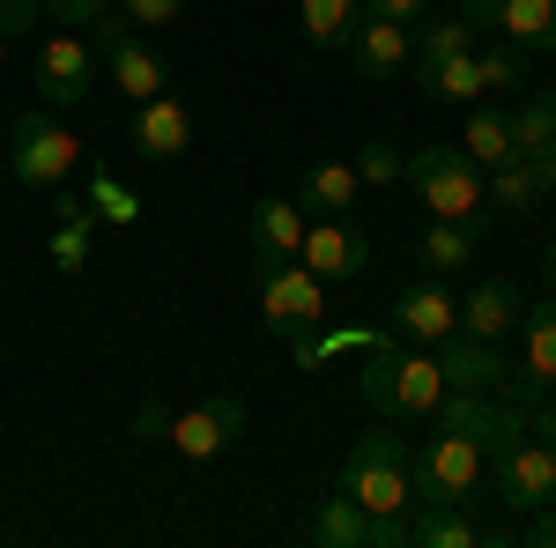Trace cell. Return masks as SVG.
Returning a JSON list of instances; mask_svg holds the SVG:
<instances>
[{
	"mask_svg": "<svg viewBox=\"0 0 556 548\" xmlns=\"http://www.w3.org/2000/svg\"><path fill=\"white\" fill-rule=\"evenodd\" d=\"M527 541H534V548H556V505H534V511H527Z\"/></svg>",
	"mask_w": 556,
	"mask_h": 548,
	"instance_id": "37",
	"label": "cell"
},
{
	"mask_svg": "<svg viewBox=\"0 0 556 548\" xmlns=\"http://www.w3.org/2000/svg\"><path fill=\"white\" fill-rule=\"evenodd\" d=\"M482 186H490V215H527L534 201H549L556 193V141L549 149H527L513 164L482 170Z\"/></svg>",
	"mask_w": 556,
	"mask_h": 548,
	"instance_id": "10",
	"label": "cell"
},
{
	"mask_svg": "<svg viewBox=\"0 0 556 548\" xmlns=\"http://www.w3.org/2000/svg\"><path fill=\"white\" fill-rule=\"evenodd\" d=\"M45 15H60V23H104V15H119V0H45Z\"/></svg>",
	"mask_w": 556,
	"mask_h": 548,
	"instance_id": "34",
	"label": "cell"
},
{
	"mask_svg": "<svg viewBox=\"0 0 556 548\" xmlns=\"http://www.w3.org/2000/svg\"><path fill=\"white\" fill-rule=\"evenodd\" d=\"M356 193H364L356 164H312V178L298 186V201L312 215H349V208H356Z\"/></svg>",
	"mask_w": 556,
	"mask_h": 548,
	"instance_id": "25",
	"label": "cell"
},
{
	"mask_svg": "<svg viewBox=\"0 0 556 548\" xmlns=\"http://www.w3.org/2000/svg\"><path fill=\"white\" fill-rule=\"evenodd\" d=\"M45 23V0H0V38L15 44V38H30Z\"/></svg>",
	"mask_w": 556,
	"mask_h": 548,
	"instance_id": "33",
	"label": "cell"
},
{
	"mask_svg": "<svg viewBox=\"0 0 556 548\" xmlns=\"http://www.w3.org/2000/svg\"><path fill=\"white\" fill-rule=\"evenodd\" d=\"M298 23L319 52H342L356 38V23H364V0H298Z\"/></svg>",
	"mask_w": 556,
	"mask_h": 548,
	"instance_id": "23",
	"label": "cell"
},
{
	"mask_svg": "<svg viewBox=\"0 0 556 548\" xmlns=\"http://www.w3.org/2000/svg\"><path fill=\"white\" fill-rule=\"evenodd\" d=\"M475 238H482V230H468V222H438V215H430L424 238H416V259H424L430 275H460V267H475Z\"/></svg>",
	"mask_w": 556,
	"mask_h": 548,
	"instance_id": "22",
	"label": "cell"
},
{
	"mask_svg": "<svg viewBox=\"0 0 556 548\" xmlns=\"http://www.w3.org/2000/svg\"><path fill=\"white\" fill-rule=\"evenodd\" d=\"M298 259L319 275V282H349V275H364L371 245H364V230H349V215H312Z\"/></svg>",
	"mask_w": 556,
	"mask_h": 548,
	"instance_id": "11",
	"label": "cell"
},
{
	"mask_svg": "<svg viewBox=\"0 0 556 548\" xmlns=\"http://www.w3.org/2000/svg\"><path fill=\"white\" fill-rule=\"evenodd\" d=\"M178 15H186V0H119V23L134 30H172Z\"/></svg>",
	"mask_w": 556,
	"mask_h": 548,
	"instance_id": "32",
	"label": "cell"
},
{
	"mask_svg": "<svg viewBox=\"0 0 556 548\" xmlns=\"http://www.w3.org/2000/svg\"><path fill=\"white\" fill-rule=\"evenodd\" d=\"M549 141H556V89H534V97L513 112V156L549 149ZM513 156H505V164H513Z\"/></svg>",
	"mask_w": 556,
	"mask_h": 548,
	"instance_id": "27",
	"label": "cell"
},
{
	"mask_svg": "<svg viewBox=\"0 0 556 548\" xmlns=\"http://www.w3.org/2000/svg\"><path fill=\"white\" fill-rule=\"evenodd\" d=\"M349 52H356V67H364L371 82H393V75L416 60L408 23H386V15H364V23H356V38H349Z\"/></svg>",
	"mask_w": 556,
	"mask_h": 548,
	"instance_id": "19",
	"label": "cell"
},
{
	"mask_svg": "<svg viewBox=\"0 0 556 548\" xmlns=\"http://www.w3.org/2000/svg\"><path fill=\"white\" fill-rule=\"evenodd\" d=\"M89 52L104 60V75L119 82V97H134V104H149V97H164V60L149 52L141 38H127L119 30V15H104V23H89Z\"/></svg>",
	"mask_w": 556,
	"mask_h": 548,
	"instance_id": "9",
	"label": "cell"
},
{
	"mask_svg": "<svg viewBox=\"0 0 556 548\" xmlns=\"http://www.w3.org/2000/svg\"><path fill=\"white\" fill-rule=\"evenodd\" d=\"M245 437V400L223 385L208 393L201 408H186V416H164V445H172L178 460H215V453H230Z\"/></svg>",
	"mask_w": 556,
	"mask_h": 548,
	"instance_id": "8",
	"label": "cell"
},
{
	"mask_svg": "<svg viewBox=\"0 0 556 548\" xmlns=\"http://www.w3.org/2000/svg\"><path fill=\"white\" fill-rule=\"evenodd\" d=\"M89 67H97L89 38H45L38 44V104L45 112H75L89 97Z\"/></svg>",
	"mask_w": 556,
	"mask_h": 548,
	"instance_id": "12",
	"label": "cell"
},
{
	"mask_svg": "<svg viewBox=\"0 0 556 548\" xmlns=\"http://www.w3.org/2000/svg\"><path fill=\"white\" fill-rule=\"evenodd\" d=\"M401 170H408V156H401L393 141H364V149H356V178H364V186H401Z\"/></svg>",
	"mask_w": 556,
	"mask_h": 548,
	"instance_id": "31",
	"label": "cell"
},
{
	"mask_svg": "<svg viewBox=\"0 0 556 548\" xmlns=\"http://www.w3.org/2000/svg\"><path fill=\"white\" fill-rule=\"evenodd\" d=\"M549 290H556V253H549Z\"/></svg>",
	"mask_w": 556,
	"mask_h": 548,
	"instance_id": "38",
	"label": "cell"
},
{
	"mask_svg": "<svg viewBox=\"0 0 556 548\" xmlns=\"http://www.w3.org/2000/svg\"><path fill=\"white\" fill-rule=\"evenodd\" d=\"M401 178L416 186V201H424L438 222H468V230H482V222H490V186H482V164H475L460 141H430V149H416Z\"/></svg>",
	"mask_w": 556,
	"mask_h": 548,
	"instance_id": "3",
	"label": "cell"
},
{
	"mask_svg": "<svg viewBox=\"0 0 556 548\" xmlns=\"http://www.w3.org/2000/svg\"><path fill=\"white\" fill-rule=\"evenodd\" d=\"M490 30L505 44H519L527 60H534V52H556V0H497Z\"/></svg>",
	"mask_w": 556,
	"mask_h": 548,
	"instance_id": "20",
	"label": "cell"
},
{
	"mask_svg": "<svg viewBox=\"0 0 556 548\" xmlns=\"http://www.w3.org/2000/svg\"><path fill=\"white\" fill-rule=\"evenodd\" d=\"M430 356H438V371H445L453 393H497V385H505V356H497V341H475V334L453 327Z\"/></svg>",
	"mask_w": 556,
	"mask_h": 548,
	"instance_id": "15",
	"label": "cell"
},
{
	"mask_svg": "<svg viewBox=\"0 0 556 548\" xmlns=\"http://www.w3.org/2000/svg\"><path fill=\"white\" fill-rule=\"evenodd\" d=\"M513 393H549L556 385V290L534 296V311H519V379Z\"/></svg>",
	"mask_w": 556,
	"mask_h": 548,
	"instance_id": "14",
	"label": "cell"
},
{
	"mask_svg": "<svg viewBox=\"0 0 556 548\" xmlns=\"http://www.w3.org/2000/svg\"><path fill=\"white\" fill-rule=\"evenodd\" d=\"M408 548H482V526L460 505H408Z\"/></svg>",
	"mask_w": 556,
	"mask_h": 548,
	"instance_id": "21",
	"label": "cell"
},
{
	"mask_svg": "<svg viewBox=\"0 0 556 548\" xmlns=\"http://www.w3.org/2000/svg\"><path fill=\"white\" fill-rule=\"evenodd\" d=\"M89 208L104 230H134L141 222V201H134V186H119L112 170H89Z\"/></svg>",
	"mask_w": 556,
	"mask_h": 548,
	"instance_id": "29",
	"label": "cell"
},
{
	"mask_svg": "<svg viewBox=\"0 0 556 548\" xmlns=\"http://www.w3.org/2000/svg\"><path fill=\"white\" fill-rule=\"evenodd\" d=\"M482 489V437L475 430H445L416 453V505H468Z\"/></svg>",
	"mask_w": 556,
	"mask_h": 548,
	"instance_id": "7",
	"label": "cell"
},
{
	"mask_svg": "<svg viewBox=\"0 0 556 548\" xmlns=\"http://www.w3.org/2000/svg\"><path fill=\"white\" fill-rule=\"evenodd\" d=\"M460 149H468L482 170H497L505 156H513V112H490V104L475 112V104H468V133H460Z\"/></svg>",
	"mask_w": 556,
	"mask_h": 548,
	"instance_id": "26",
	"label": "cell"
},
{
	"mask_svg": "<svg viewBox=\"0 0 556 548\" xmlns=\"http://www.w3.org/2000/svg\"><path fill=\"white\" fill-rule=\"evenodd\" d=\"M460 327V304L445 296V282L430 275V282H408V290L393 296V334L416 341V348H438V341Z\"/></svg>",
	"mask_w": 556,
	"mask_h": 548,
	"instance_id": "13",
	"label": "cell"
},
{
	"mask_svg": "<svg viewBox=\"0 0 556 548\" xmlns=\"http://www.w3.org/2000/svg\"><path fill=\"white\" fill-rule=\"evenodd\" d=\"M356 393H364V408L386 416V422H424V416H438V400H445V371H438L430 348L401 341V348H379V356L356 371Z\"/></svg>",
	"mask_w": 556,
	"mask_h": 548,
	"instance_id": "2",
	"label": "cell"
},
{
	"mask_svg": "<svg viewBox=\"0 0 556 548\" xmlns=\"http://www.w3.org/2000/svg\"><path fill=\"white\" fill-rule=\"evenodd\" d=\"M75 170H83V141L60 127L52 112H23V119L8 127V178H15V186L60 193Z\"/></svg>",
	"mask_w": 556,
	"mask_h": 548,
	"instance_id": "6",
	"label": "cell"
},
{
	"mask_svg": "<svg viewBox=\"0 0 556 548\" xmlns=\"http://www.w3.org/2000/svg\"><path fill=\"white\" fill-rule=\"evenodd\" d=\"M364 15H386V23H424V0H364Z\"/></svg>",
	"mask_w": 556,
	"mask_h": 548,
	"instance_id": "35",
	"label": "cell"
},
{
	"mask_svg": "<svg viewBox=\"0 0 556 548\" xmlns=\"http://www.w3.org/2000/svg\"><path fill=\"white\" fill-rule=\"evenodd\" d=\"M186 141H193V112L178 104L172 89H164V97H149V104L134 112V149H141L149 164H172V156H186Z\"/></svg>",
	"mask_w": 556,
	"mask_h": 548,
	"instance_id": "16",
	"label": "cell"
},
{
	"mask_svg": "<svg viewBox=\"0 0 556 548\" xmlns=\"http://www.w3.org/2000/svg\"><path fill=\"white\" fill-rule=\"evenodd\" d=\"M0 67H8V38H0Z\"/></svg>",
	"mask_w": 556,
	"mask_h": 548,
	"instance_id": "39",
	"label": "cell"
},
{
	"mask_svg": "<svg viewBox=\"0 0 556 548\" xmlns=\"http://www.w3.org/2000/svg\"><path fill=\"white\" fill-rule=\"evenodd\" d=\"M482 482H490L497 505H513L519 519L534 505H556V453H549V437L527 422L519 393L505 408L490 400V422H482Z\"/></svg>",
	"mask_w": 556,
	"mask_h": 548,
	"instance_id": "1",
	"label": "cell"
},
{
	"mask_svg": "<svg viewBox=\"0 0 556 548\" xmlns=\"http://www.w3.org/2000/svg\"><path fill=\"white\" fill-rule=\"evenodd\" d=\"M519 290L505 282V275H490V282H475L468 296H460V334H475V341H505L519 327Z\"/></svg>",
	"mask_w": 556,
	"mask_h": 548,
	"instance_id": "18",
	"label": "cell"
},
{
	"mask_svg": "<svg viewBox=\"0 0 556 548\" xmlns=\"http://www.w3.org/2000/svg\"><path fill=\"white\" fill-rule=\"evenodd\" d=\"M253 296H260L267 334H282V341L319 334V319H327V282H319L304 259H267V253H253Z\"/></svg>",
	"mask_w": 556,
	"mask_h": 548,
	"instance_id": "5",
	"label": "cell"
},
{
	"mask_svg": "<svg viewBox=\"0 0 556 548\" xmlns=\"http://www.w3.org/2000/svg\"><path fill=\"white\" fill-rule=\"evenodd\" d=\"M304 222H312L304 201H290V193H260L253 215H245V238H253V253H267V259H298Z\"/></svg>",
	"mask_w": 556,
	"mask_h": 548,
	"instance_id": "17",
	"label": "cell"
},
{
	"mask_svg": "<svg viewBox=\"0 0 556 548\" xmlns=\"http://www.w3.org/2000/svg\"><path fill=\"white\" fill-rule=\"evenodd\" d=\"M342 489L371 519H401V511L416 505V460H408V445L393 430H364L342 460Z\"/></svg>",
	"mask_w": 556,
	"mask_h": 548,
	"instance_id": "4",
	"label": "cell"
},
{
	"mask_svg": "<svg viewBox=\"0 0 556 548\" xmlns=\"http://www.w3.org/2000/svg\"><path fill=\"white\" fill-rule=\"evenodd\" d=\"M453 52H475V23H468V15H453V23H424V30H416V75H430V67L453 60Z\"/></svg>",
	"mask_w": 556,
	"mask_h": 548,
	"instance_id": "28",
	"label": "cell"
},
{
	"mask_svg": "<svg viewBox=\"0 0 556 548\" xmlns=\"http://www.w3.org/2000/svg\"><path fill=\"white\" fill-rule=\"evenodd\" d=\"M519 408H527V422H534V430L549 437V453H556V408L542 400V393H519Z\"/></svg>",
	"mask_w": 556,
	"mask_h": 548,
	"instance_id": "36",
	"label": "cell"
},
{
	"mask_svg": "<svg viewBox=\"0 0 556 548\" xmlns=\"http://www.w3.org/2000/svg\"><path fill=\"white\" fill-rule=\"evenodd\" d=\"M519 82H534V67H527V52H519V44H505V52H475V89H482V97L519 89Z\"/></svg>",
	"mask_w": 556,
	"mask_h": 548,
	"instance_id": "30",
	"label": "cell"
},
{
	"mask_svg": "<svg viewBox=\"0 0 556 548\" xmlns=\"http://www.w3.org/2000/svg\"><path fill=\"white\" fill-rule=\"evenodd\" d=\"M89 230H97V208H89V201H67V186H60V222H52V259H60V275H83L89 267Z\"/></svg>",
	"mask_w": 556,
	"mask_h": 548,
	"instance_id": "24",
	"label": "cell"
}]
</instances>
